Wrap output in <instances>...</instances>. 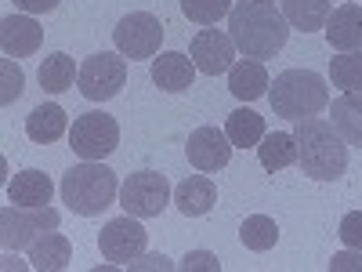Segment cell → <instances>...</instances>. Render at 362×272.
<instances>
[{
    "instance_id": "1",
    "label": "cell",
    "mask_w": 362,
    "mask_h": 272,
    "mask_svg": "<svg viewBox=\"0 0 362 272\" xmlns=\"http://www.w3.org/2000/svg\"><path fill=\"white\" fill-rule=\"evenodd\" d=\"M228 37L247 58H276L290 40V22L276 4L239 0L228 11Z\"/></svg>"
},
{
    "instance_id": "2",
    "label": "cell",
    "mask_w": 362,
    "mask_h": 272,
    "mask_svg": "<svg viewBox=\"0 0 362 272\" xmlns=\"http://www.w3.org/2000/svg\"><path fill=\"white\" fill-rule=\"evenodd\" d=\"M297 164L312 181H337L348 171V142L334 128V120L308 116L297 120Z\"/></svg>"
},
{
    "instance_id": "3",
    "label": "cell",
    "mask_w": 362,
    "mask_h": 272,
    "mask_svg": "<svg viewBox=\"0 0 362 272\" xmlns=\"http://www.w3.org/2000/svg\"><path fill=\"white\" fill-rule=\"evenodd\" d=\"M58 189H62V200L69 203V210H76L83 218L102 215L105 207H112L119 200V181L102 160H83V164L69 167Z\"/></svg>"
},
{
    "instance_id": "4",
    "label": "cell",
    "mask_w": 362,
    "mask_h": 272,
    "mask_svg": "<svg viewBox=\"0 0 362 272\" xmlns=\"http://www.w3.org/2000/svg\"><path fill=\"white\" fill-rule=\"evenodd\" d=\"M268 102L276 109V116L297 124V120L319 116L329 106V91H326V80L312 69H286L268 87Z\"/></svg>"
},
{
    "instance_id": "5",
    "label": "cell",
    "mask_w": 362,
    "mask_h": 272,
    "mask_svg": "<svg viewBox=\"0 0 362 272\" xmlns=\"http://www.w3.org/2000/svg\"><path fill=\"white\" fill-rule=\"evenodd\" d=\"M51 229H58V210L54 207L8 203L0 210V244H4V251H29Z\"/></svg>"
},
{
    "instance_id": "6",
    "label": "cell",
    "mask_w": 362,
    "mask_h": 272,
    "mask_svg": "<svg viewBox=\"0 0 362 272\" xmlns=\"http://www.w3.org/2000/svg\"><path fill=\"white\" fill-rule=\"evenodd\" d=\"M80 95L90 102H109L116 98L127 84V58L119 51H102V55H90L87 62L80 66Z\"/></svg>"
},
{
    "instance_id": "7",
    "label": "cell",
    "mask_w": 362,
    "mask_h": 272,
    "mask_svg": "<svg viewBox=\"0 0 362 272\" xmlns=\"http://www.w3.org/2000/svg\"><path fill=\"white\" fill-rule=\"evenodd\" d=\"M170 203V181L160 171H134L119 186V207L134 218H160Z\"/></svg>"
},
{
    "instance_id": "8",
    "label": "cell",
    "mask_w": 362,
    "mask_h": 272,
    "mask_svg": "<svg viewBox=\"0 0 362 272\" xmlns=\"http://www.w3.org/2000/svg\"><path fill=\"white\" fill-rule=\"evenodd\" d=\"M119 145V124L109 113H83L69 128V149L80 160H105Z\"/></svg>"
},
{
    "instance_id": "9",
    "label": "cell",
    "mask_w": 362,
    "mask_h": 272,
    "mask_svg": "<svg viewBox=\"0 0 362 272\" xmlns=\"http://www.w3.org/2000/svg\"><path fill=\"white\" fill-rule=\"evenodd\" d=\"M112 44L124 58H156L163 44V22L148 11H131L112 29Z\"/></svg>"
},
{
    "instance_id": "10",
    "label": "cell",
    "mask_w": 362,
    "mask_h": 272,
    "mask_svg": "<svg viewBox=\"0 0 362 272\" xmlns=\"http://www.w3.org/2000/svg\"><path fill=\"white\" fill-rule=\"evenodd\" d=\"M145 244H148V232L134 222V215L112 218V222L102 229V236H98L102 258L112 261V265H131L134 258L145 254Z\"/></svg>"
},
{
    "instance_id": "11",
    "label": "cell",
    "mask_w": 362,
    "mask_h": 272,
    "mask_svg": "<svg viewBox=\"0 0 362 272\" xmlns=\"http://www.w3.org/2000/svg\"><path fill=\"white\" fill-rule=\"evenodd\" d=\"M232 142H228V135L225 131H218V128H196L192 135H189V142H185V153H189V164L196 167V171H203V174H214V171H221V167H228V160H232Z\"/></svg>"
},
{
    "instance_id": "12",
    "label": "cell",
    "mask_w": 362,
    "mask_h": 272,
    "mask_svg": "<svg viewBox=\"0 0 362 272\" xmlns=\"http://www.w3.org/2000/svg\"><path fill=\"white\" fill-rule=\"evenodd\" d=\"M189 58L196 62L199 73L218 76V73H228V69H232V62H235V44H232L228 33H221V29H199V33L192 37Z\"/></svg>"
},
{
    "instance_id": "13",
    "label": "cell",
    "mask_w": 362,
    "mask_h": 272,
    "mask_svg": "<svg viewBox=\"0 0 362 272\" xmlns=\"http://www.w3.org/2000/svg\"><path fill=\"white\" fill-rule=\"evenodd\" d=\"M40 44H44V29L33 15H8L0 22V47H4L8 58L37 55Z\"/></svg>"
},
{
    "instance_id": "14",
    "label": "cell",
    "mask_w": 362,
    "mask_h": 272,
    "mask_svg": "<svg viewBox=\"0 0 362 272\" xmlns=\"http://www.w3.org/2000/svg\"><path fill=\"white\" fill-rule=\"evenodd\" d=\"M196 62L189 55L181 51H163L153 58V84L160 91H167V95H181V91H189L192 80H196Z\"/></svg>"
},
{
    "instance_id": "15",
    "label": "cell",
    "mask_w": 362,
    "mask_h": 272,
    "mask_svg": "<svg viewBox=\"0 0 362 272\" xmlns=\"http://www.w3.org/2000/svg\"><path fill=\"white\" fill-rule=\"evenodd\" d=\"M322 33L334 51H362V8L341 4L337 11H329Z\"/></svg>"
},
{
    "instance_id": "16",
    "label": "cell",
    "mask_w": 362,
    "mask_h": 272,
    "mask_svg": "<svg viewBox=\"0 0 362 272\" xmlns=\"http://www.w3.org/2000/svg\"><path fill=\"white\" fill-rule=\"evenodd\" d=\"M268 87H272V80H268V69H264L261 58H247L243 55L239 62H232V69H228V91H232L239 102L264 98Z\"/></svg>"
},
{
    "instance_id": "17",
    "label": "cell",
    "mask_w": 362,
    "mask_h": 272,
    "mask_svg": "<svg viewBox=\"0 0 362 272\" xmlns=\"http://www.w3.org/2000/svg\"><path fill=\"white\" fill-rule=\"evenodd\" d=\"M174 203H177V210H181L185 218H203V215H210V210H214L218 189H214V181L199 171V174H189V178L174 189Z\"/></svg>"
},
{
    "instance_id": "18",
    "label": "cell",
    "mask_w": 362,
    "mask_h": 272,
    "mask_svg": "<svg viewBox=\"0 0 362 272\" xmlns=\"http://www.w3.org/2000/svg\"><path fill=\"white\" fill-rule=\"evenodd\" d=\"M73 261V244L66 232H44L33 247H29V265L37 272H62Z\"/></svg>"
},
{
    "instance_id": "19",
    "label": "cell",
    "mask_w": 362,
    "mask_h": 272,
    "mask_svg": "<svg viewBox=\"0 0 362 272\" xmlns=\"http://www.w3.org/2000/svg\"><path fill=\"white\" fill-rule=\"evenodd\" d=\"M51 193H54L51 178L44 171H37V167H25V171H18L8 181V200L18 203V207H47Z\"/></svg>"
},
{
    "instance_id": "20",
    "label": "cell",
    "mask_w": 362,
    "mask_h": 272,
    "mask_svg": "<svg viewBox=\"0 0 362 272\" xmlns=\"http://www.w3.org/2000/svg\"><path fill=\"white\" fill-rule=\"evenodd\" d=\"M66 131H69L66 109H62V106H54V102L37 106L33 113L25 116V135H29V142H37V145H51V142L62 138Z\"/></svg>"
},
{
    "instance_id": "21",
    "label": "cell",
    "mask_w": 362,
    "mask_h": 272,
    "mask_svg": "<svg viewBox=\"0 0 362 272\" xmlns=\"http://www.w3.org/2000/svg\"><path fill=\"white\" fill-rule=\"evenodd\" d=\"M329 116H334V128L341 131V138L362 149V91H344L341 98H334Z\"/></svg>"
},
{
    "instance_id": "22",
    "label": "cell",
    "mask_w": 362,
    "mask_h": 272,
    "mask_svg": "<svg viewBox=\"0 0 362 272\" xmlns=\"http://www.w3.org/2000/svg\"><path fill=\"white\" fill-rule=\"evenodd\" d=\"M257 160L264 171H283L297 164V138L293 131H272L257 142Z\"/></svg>"
},
{
    "instance_id": "23",
    "label": "cell",
    "mask_w": 362,
    "mask_h": 272,
    "mask_svg": "<svg viewBox=\"0 0 362 272\" xmlns=\"http://www.w3.org/2000/svg\"><path fill=\"white\" fill-rule=\"evenodd\" d=\"M40 87L47 91V95H62V91H69L73 87V80L80 76V69H76V62L66 55V51H54V55H47L44 62H40Z\"/></svg>"
},
{
    "instance_id": "24",
    "label": "cell",
    "mask_w": 362,
    "mask_h": 272,
    "mask_svg": "<svg viewBox=\"0 0 362 272\" xmlns=\"http://www.w3.org/2000/svg\"><path fill=\"white\" fill-rule=\"evenodd\" d=\"M225 135H228V142L235 149H250V145H257L268 135L264 131V116H257L254 109H235L225 120Z\"/></svg>"
},
{
    "instance_id": "25",
    "label": "cell",
    "mask_w": 362,
    "mask_h": 272,
    "mask_svg": "<svg viewBox=\"0 0 362 272\" xmlns=\"http://www.w3.org/2000/svg\"><path fill=\"white\" fill-rule=\"evenodd\" d=\"M283 15L300 33H315L329 18V0H283Z\"/></svg>"
},
{
    "instance_id": "26",
    "label": "cell",
    "mask_w": 362,
    "mask_h": 272,
    "mask_svg": "<svg viewBox=\"0 0 362 272\" xmlns=\"http://www.w3.org/2000/svg\"><path fill=\"white\" fill-rule=\"evenodd\" d=\"M239 239L247 244V251L264 254V251L276 247V239H279V225H276V218H268V215H250L243 225H239Z\"/></svg>"
},
{
    "instance_id": "27",
    "label": "cell",
    "mask_w": 362,
    "mask_h": 272,
    "mask_svg": "<svg viewBox=\"0 0 362 272\" xmlns=\"http://www.w3.org/2000/svg\"><path fill=\"white\" fill-rule=\"evenodd\" d=\"M329 80L341 91H362V51H337L329 58Z\"/></svg>"
},
{
    "instance_id": "28",
    "label": "cell",
    "mask_w": 362,
    "mask_h": 272,
    "mask_svg": "<svg viewBox=\"0 0 362 272\" xmlns=\"http://www.w3.org/2000/svg\"><path fill=\"white\" fill-rule=\"evenodd\" d=\"M181 11L199 26H214L218 18H225L232 11V0H181Z\"/></svg>"
},
{
    "instance_id": "29",
    "label": "cell",
    "mask_w": 362,
    "mask_h": 272,
    "mask_svg": "<svg viewBox=\"0 0 362 272\" xmlns=\"http://www.w3.org/2000/svg\"><path fill=\"white\" fill-rule=\"evenodd\" d=\"M0 73H4V91H0V102L11 106V102L22 95V84H25V76H22V69L11 62V58H4V62H0Z\"/></svg>"
},
{
    "instance_id": "30",
    "label": "cell",
    "mask_w": 362,
    "mask_h": 272,
    "mask_svg": "<svg viewBox=\"0 0 362 272\" xmlns=\"http://www.w3.org/2000/svg\"><path fill=\"white\" fill-rule=\"evenodd\" d=\"M181 272H221V261L218 254H210V251H189L185 258L177 261Z\"/></svg>"
},
{
    "instance_id": "31",
    "label": "cell",
    "mask_w": 362,
    "mask_h": 272,
    "mask_svg": "<svg viewBox=\"0 0 362 272\" xmlns=\"http://www.w3.org/2000/svg\"><path fill=\"white\" fill-rule=\"evenodd\" d=\"M341 239H344V247L362 251V210H348L341 218Z\"/></svg>"
},
{
    "instance_id": "32",
    "label": "cell",
    "mask_w": 362,
    "mask_h": 272,
    "mask_svg": "<svg viewBox=\"0 0 362 272\" xmlns=\"http://www.w3.org/2000/svg\"><path fill=\"white\" fill-rule=\"evenodd\" d=\"M329 272H362V251L348 247V251L334 254V261H329Z\"/></svg>"
},
{
    "instance_id": "33",
    "label": "cell",
    "mask_w": 362,
    "mask_h": 272,
    "mask_svg": "<svg viewBox=\"0 0 362 272\" xmlns=\"http://www.w3.org/2000/svg\"><path fill=\"white\" fill-rule=\"evenodd\" d=\"M127 268H131V272H145V268H160V272H163V268H174V261H170L167 254H141V258H134Z\"/></svg>"
},
{
    "instance_id": "34",
    "label": "cell",
    "mask_w": 362,
    "mask_h": 272,
    "mask_svg": "<svg viewBox=\"0 0 362 272\" xmlns=\"http://www.w3.org/2000/svg\"><path fill=\"white\" fill-rule=\"evenodd\" d=\"M58 4H62V0H15V8H22L25 15H47Z\"/></svg>"
},
{
    "instance_id": "35",
    "label": "cell",
    "mask_w": 362,
    "mask_h": 272,
    "mask_svg": "<svg viewBox=\"0 0 362 272\" xmlns=\"http://www.w3.org/2000/svg\"><path fill=\"white\" fill-rule=\"evenodd\" d=\"M261 4H276V0H261Z\"/></svg>"
}]
</instances>
